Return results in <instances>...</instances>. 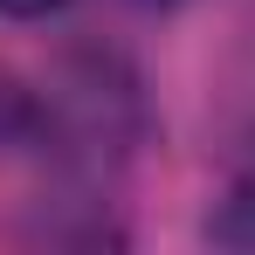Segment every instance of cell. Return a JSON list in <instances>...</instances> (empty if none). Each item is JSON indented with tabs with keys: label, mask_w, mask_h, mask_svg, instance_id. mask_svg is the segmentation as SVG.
Instances as JSON below:
<instances>
[{
	"label": "cell",
	"mask_w": 255,
	"mask_h": 255,
	"mask_svg": "<svg viewBox=\"0 0 255 255\" xmlns=\"http://www.w3.org/2000/svg\"><path fill=\"white\" fill-rule=\"evenodd\" d=\"M207 235L221 249H249L255 255V152L242 159V172L228 179V193H221V207H214Z\"/></svg>",
	"instance_id": "cell-1"
},
{
	"label": "cell",
	"mask_w": 255,
	"mask_h": 255,
	"mask_svg": "<svg viewBox=\"0 0 255 255\" xmlns=\"http://www.w3.org/2000/svg\"><path fill=\"white\" fill-rule=\"evenodd\" d=\"M69 0H0V21H48V14H62Z\"/></svg>",
	"instance_id": "cell-2"
}]
</instances>
